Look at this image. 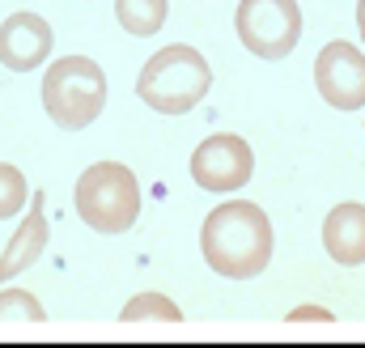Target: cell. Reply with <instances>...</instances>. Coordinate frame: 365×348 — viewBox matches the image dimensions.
<instances>
[{
  "instance_id": "7c38bea8",
  "label": "cell",
  "mask_w": 365,
  "mask_h": 348,
  "mask_svg": "<svg viewBox=\"0 0 365 348\" xmlns=\"http://www.w3.org/2000/svg\"><path fill=\"white\" fill-rule=\"evenodd\" d=\"M119 319H123V323H182V310L166 297V293L145 289V293H136L132 302H123Z\"/></svg>"
},
{
  "instance_id": "9c48e42d",
  "label": "cell",
  "mask_w": 365,
  "mask_h": 348,
  "mask_svg": "<svg viewBox=\"0 0 365 348\" xmlns=\"http://www.w3.org/2000/svg\"><path fill=\"white\" fill-rule=\"evenodd\" d=\"M47 242H51V225H47V213H43V195H34L30 200V213L17 225V234L0 251V285H9L13 276H21L30 263L47 251Z\"/></svg>"
},
{
  "instance_id": "ba28073f",
  "label": "cell",
  "mask_w": 365,
  "mask_h": 348,
  "mask_svg": "<svg viewBox=\"0 0 365 348\" xmlns=\"http://www.w3.org/2000/svg\"><path fill=\"white\" fill-rule=\"evenodd\" d=\"M51 47H56V34H51V26L38 13L21 9V13H9L0 21V64L9 73H34V68H43L47 56H51Z\"/></svg>"
},
{
  "instance_id": "5b68a950",
  "label": "cell",
  "mask_w": 365,
  "mask_h": 348,
  "mask_svg": "<svg viewBox=\"0 0 365 348\" xmlns=\"http://www.w3.org/2000/svg\"><path fill=\"white\" fill-rule=\"evenodd\" d=\"M234 30L251 56L284 60L302 39V9L297 0H238Z\"/></svg>"
},
{
  "instance_id": "9a60e30c",
  "label": "cell",
  "mask_w": 365,
  "mask_h": 348,
  "mask_svg": "<svg viewBox=\"0 0 365 348\" xmlns=\"http://www.w3.org/2000/svg\"><path fill=\"white\" fill-rule=\"evenodd\" d=\"M289 323H331V310H323V306H293Z\"/></svg>"
},
{
  "instance_id": "2e32d148",
  "label": "cell",
  "mask_w": 365,
  "mask_h": 348,
  "mask_svg": "<svg viewBox=\"0 0 365 348\" xmlns=\"http://www.w3.org/2000/svg\"><path fill=\"white\" fill-rule=\"evenodd\" d=\"M357 26H361V47H365V0H357Z\"/></svg>"
},
{
  "instance_id": "7a4b0ae2",
  "label": "cell",
  "mask_w": 365,
  "mask_h": 348,
  "mask_svg": "<svg viewBox=\"0 0 365 348\" xmlns=\"http://www.w3.org/2000/svg\"><path fill=\"white\" fill-rule=\"evenodd\" d=\"M208 86H212V68L187 43H170L158 56H149L140 77H136L140 102L158 115H187L191 106L204 102Z\"/></svg>"
},
{
  "instance_id": "8992f818",
  "label": "cell",
  "mask_w": 365,
  "mask_h": 348,
  "mask_svg": "<svg viewBox=\"0 0 365 348\" xmlns=\"http://www.w3.org/2000/svg\"><path fill=\"white\" fill-rule=\"evenodd\" d=\"M251 174H255V153L234 132H212L191 153V183L204 191H217V195L238 191L251 183Z\"/></svg>"
},
{
  "instance_id": "3957f363",
  "label": "cell",
  "mask_w": 365,
  "mask_h": 348,
  "mask_svg": "<svg viewBox=\"0 0 365 348\" xmlns=\"http://www.w3.org/2000/svg\"><path fill=\"white\" fill-rule=\"evenodd\" d=\"M77 217L98 234H128L140 217V183L123 162H93L73 187Z\"/></svg>"
},
{
  "instance_id": "6da1fadb",
  "label": "cell",
  "mask_w": 365,
  "mask_h": 348,
  "mask_svg": "<svg viewBox=\"0 0 365 348\" xmlns=\"http://www.w3.org/2000/svg\"><path fill=\"white\" fill-rule=\"evenodd\" d=\"M204 263L225 280H255L272 260V221L255 200H225L204 217Z\"/></svg>"
},
{
  "instance_id": "30bf717a",
  "label": "cell",
  "mask_w": 365,
  "mask_h": 348,
  "mask_svg": "<svg viewBox=\"0 0 365 348\" xmlns=\"http://www.w3.org/2000/svg\"><path fill=\"white\" fill-rule=\"evenodd\" d=\"M323 247L340 267H361L365 263V204H336L323 221Z\"/></svg>"
},
{
  "instance_id": "4fadbf2b",
  "label": "cell",
  "mask_w": 365,
  "mask_h": 348,
  "mask_svg": "<svg viewBox=\"0 0 365 348\" xmlns=\"http://www.w3.org/2000/svg\"><path fill=\"white\" fill-rule=\"evenodd\" d=\"M47 310L30 289H0V323H43Z\"/></svg>"
},
{
  "instance_id": "52a82bcc",
  "label": "cell",
  "mask_w": 365,
  "mask_h": 348,
  "mask_svg": "<svg viewBox=\"0 0 365 348\" xmlns=\"http://www.w3.org/2000/svg\"><path fill=\"white\" fill-rule=\"evenodd\" d=\"M314 86L327 106L336 111H361L365 106V51L349 39L327 43L314 56Z\"/></svg>"
},
{
  "instance_id": "5bb4252c",
  "label": "cell",
  "mask_w": 365,
  "mask_h": 348,
  "mask_svg": "<svg viewBox=\"0 0 365 348\" xmlns=\"http://www.w3.org/2000/svg\"><path fill=\"white\" fill-rule=\"evenodd\" d=\"M30 200H34V195H30L26 174L17 170L13 162H0V221H4V217H17Z\"/></svg>"
},
{
  "instance_id": "8fae6325",
  "label": "cell",
  "mask_w": 365,
  "mask_h": 348,
  "mask_svg": "<svg viewBox=\"0 0 365 348\" xmlns=\"http://www.w3.org/2000/svg\"><path fill=\"white\" fill-rule=\"evenodd\" d=\"M166 13H170V0H115V17L128 34L136 39H149L166 26Z\"/></svg>"
},
{
  "instance_id": "277c9868",
  "label": "cell",
  "mask_w": 365,
  "mask_h": 348,
  "mask_svg": "<svg viewBox=\"0 0 365 348\" xmlns=\"http://www.w3.org/2000/svg\"><path fill=\"white\" fill-rule=\"evenodd\" d=\"M106 106V73L90 56H60L43 73V111L56 128L81 132Z\"/></svg>"
}]
</instances>
